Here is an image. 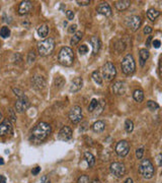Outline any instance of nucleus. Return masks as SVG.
Here are the masks:
<instances>
[{
	"instance_id": "obj_37",
	"label": "nucleus",
	"mask_w": 162,
	"mask_h": 183,
	"mask_svg": "<svg viewBox=\"0 0 162 183\" xmlns=\"http://www.w3.org/2000/svg\"><path fill=\"white\" fill-rule=\"evenodd\" d=\"M8 117L10 118V120L12 121V122H15V121H16V115H15V113H14L13 109H9V111H8ZM10 120H9V121H10Z\"/></svg>"
},
{
	"instance_id": "obj_21",
	"label": "nucleus",
	"mask_w": 162,
	"mask_h": 183,
	"mask_svg": "<svg viewBox=\"0 0 162 183\" xmlns=\"http://www.w3.org/2000/svg\"><path fill=\"white\" fill-rule=\"evenodd\" d=\"M150 53L147 49H141L139 53V58H140V64L141 66H144V64L146 63V61L149 59Z\"/></svg>"
},
{
	"instance_id": "obj_42",
	"label": "nucleus",
	"mask_w": 162,
	"mask_h": 183,
	"mask_svg": "<svg viewBox=\"0 0 162 183\" xmlns=\"http://www.w3.org/2000/svg\"><path fill=\"white\" fill-rule=\"evenodd\" d=\"M76 28H77V26H76V25L70 26L69 28H68V33H70V34H73V33L76 32Z\"/></svg>"
},
{
	"instance_id": "obj_11",
	"label": "nucleus",
	"mask_w": 162,
	"mask_h": 183,
	"mask_svg": "<svg viewBox=\"0 0 162 183\" xmlns=\"http://www.w3.org/2000/svg\"><path fill=\"white\" fill-rule=\"evenodd\" d=\"M73 132L69 126H63L60 129L58 133V139L62 141H69L70 139H72Z\"/></svg>"
},
{
	"instance_id": "obj_16",
	"label": "nucleus",
	"mask_w": 162,
	"mask_h": 183,
	"mask_svg": "<svg viewBox=\"0 0 162 183\" xmlns=\"http://www.w3.org/2000/svg\"><path fill=\"white\" fill-rule=\"evenodd\" d=\"M111 90H113L114 94L116 95H124L126 93V90H127V85H126L125 82L119 80V82H116L113 85Z\"/></svg>"
},
{
	"instance_id": "obj_39",
	"label": "nucleus",
	"mask_w": 162,
	"mask_h": 183,
	"mask_svg": "<svg viewBox=\"0 0 162 183\" xmlns=\"http://www.w3.org/2000/svg\"><path fill=\"white\" fill-rule=\"evenodd\" d=\"M66 16H67L69 20H72L74 18V12L72 10H67L66 11Z\"/></svg>"
},
{
	"instance_id": "obj_29",
	"label": "nucleus",
	"mask_w": 162,
	"mask_h": 183,
	"mask_svg": "<svg viewBox=\"0 0 162 183\" xmlns=\"http://www.w3.org/2000/svg\"><path fill=\"white\" fill-rule=\"evenodd\" d=\"M10 36V30L8 28V27H2L0 28V37L6 39Z\"/></svg>"
},
{
	"instance_id": "obj_25",
	"label": "nucleus",
	"mask_w": 162,
	"mask_h": 183,
	"mask_svg": "<svg viewBox=\"0 0 162 183\" xmlns=\"http://www.w3.org/2000/svg\"><path fill=\"white\" fill-rule=\"evenodd\" d=\"M159 15H160V12L154 8H150V9H148V11H147V16H148L149 20H152V21L155 20Z\"/></svg>"
},
{
	"instance_id": "obj_2",
	"label": "nucleus",
	"mask_w": 162,
	"mask_h": 183,
	"mask_svg": "<svg viewBox=\"0 0 162 183\" xmlns=\"http://www.w3.org/2000/svg\"><path fill=\"white\" fill-rule=\"evenodd\" d=\"M58 61L64 66H71L74 62V52L70 47H63L58 55Z\"/></svg>"
},
{
	"instance_id": "obj_9",
	"label": "nucleus",
	"mask_w": 162,
	"mask_h": 183,
	"mask_svg": "<svg viewBox=\"0 0 162 183\" xmlns=\"http://www.w3.org/2000/svg\"><path fill=\"white\" fill-rule=\"evenodd\" d=\"M69 119L74 124L80 122L82 119V109H81V107L75 105L71 108L70 112H69Z\"/></svg>"
},
{
	"instance_id": "obj_46",
	"label": "nucleus",
	"mask_w": 162,
	"mask_h": 183,
	"mask_svg": "<svg viewBox=\"0 0 162 183\" xmlns=\"http://www.w3.org/2000/svg\"><path fill=\"white\" fill-rule=\"evenodd\" d=\"M161 158H162L161 154H159V155L157 156V158H156V160H157V164H158V166H161Z\"/></svg>"
},
{
	"instance_id": "obj_8",
	"label": "nucleus",
	"mask_w": 162,
	"mask_h": 183,
	"mask_svg": "<svg viewBox=\"0 0 162 183\" xmlns=\"http://www.w3.org/2000/svg\"><path fill=\"white\" fill-rule=\"evenodd\" d=\"M109 170H111V173L116 178H122L125 175L126 172V168L125 165L123 163L120 162H114L111 164V167H109Z\"/></svg>"
},
{
	"instance_id": "obj_32",
	"label": "nucleus",
	"mask_w": 162,
	"mask_h": 183,
	"mask_svg": "<svg viewBox=\"0 0 162 183\" xmlns=\"http://www.w3.org/2000/svg\"><path fill=\"white\" fill-rule=\"evenodd\" d=\"M97 105H98V100L92 99L91 102H90V104H89V106H88V112H91V113L93 112Z\"/></svg>"
},
{
	"instance_id": "obj_24",
	"label": "nucleus",
	"mask_w": 162,
	"mask_h": 183,
	"mask_svg": "<svg viewBox=\"0 0 162 183\" xmlns=\"http://www.w3.org/2000/svg\"><path fill=\"white\" fill-rule=\"evenodd\" d=\"M84 159H85V161H86L87 165L89 166L90 168L93 167L94 164H95V158H94V156L92 155L91 153H89V152H86V153L84 154Z\"/></svg>"
},
{
	"instance_id": "obj_14",
	"label": "nucleus",
	"mask_w": 162,
	"mask_h": 183,
	"mask_svg": "<svg viewBox=\"0 0 162 183\" xmlns=\"http://www.w3.org/2000/svg\"><path fill=\"white\" fill-rule=\"evenodd\" d=\"M12 133V125L9 119L3 120L0 123V136H3L6 134Z\"/></svg>"
},
{
	"instance_id": "obj_49",
	"label": "nucleus",
	"mask_w": 162,
	"mask_h": 183,
	"mask_svg": "<svg viewBox=\"0 0 162 183\" xmlns=\"http://www.w3.org/2000/svg\"><path fill=\"white\" fill-rule=\"evenodd\" d=\"M151 41H152V37H151V36H149L148 39H147V41H146V46L147 47L150 46V42H151Z\"/></svg>"
},
{
	"instance_id": "obj_44",
	"label": "nucleus",
	"mask_w": 162,
	"mask_h": 183,
	"mask_svg": "<svg viewBox=\"0 0 162 183\" xmlns=\"http://www.w3.org/2000/svg\"><path fill=\"white\" fill-rule=\"evenodd\" d=\"M41 172V167H35V169H33V171H32V174L33 175H38L39 174V173Z\"/></svg>"
},
{
	"instance_id": "obj_20",
	"label": "nucleus",
	"mask_w": 162,
	"mask_h": 183,
	"mask_svg": "<svg viewBox=\"0 0 162 183\" xmlns=\"http://www.w3.org/2000/svg\"><path fill=\"white\" fill-rule=\"evenodd\" d=\"M91 128L94 132H96V133H101V132H102L104 130V128H106V123L101 120H97L96 122H94L93 124H92Z\"/></svg>"
},
{
	"instance_id": "obj_53",
	"label": "nucleus",
	"mask_w": 162,
	"mask_h": 183,
	"mask_svg": "<svg viewBox=\"0 0 162 183\" xmlns=\"http://www.w3.org/2000/svg\"><path fill=\"white\" fill-rule=\"evenodd\" d=\"M63 25H64V27H67V21H64Z\"/></svg>"
},
{
	"instance_id": "obj_33",
	"label": "nucleus",
	"mask_w": 162,
	"mask_h": 183,
	"mask_svg": "<svg viewBox=\"0 0 162 183\" xmlns=\"http://www.w3.org/2000/svg\"><path fill=\"white\" fill-rule=\"evenodd\" d=\"M147 107H148V109H150L151 111H154L159 108V105L154 101H148L147 102Z\"/></svg>"
},
{
	"instance_id": "obj_55",
	"label": "nucleus",
	"mask_w": 162,
	"mask_h": 183,
	"mask_svg": "<svg viewBox=\"0 0 162 183\" xmlns=\"http://www.w3.org/2000/svg\"><path fill=\"white\" fill-rule=\"evenodd\" d=\"M0 47H1V43H0Z\"/></svg>"
},
{
	"instance_id": "obj_31",
	"label": "nucleus",
	"mask_w": 162,
	"mask_h": 183,
	"mask_svg": "<svg viewBox=\"0 0 162 183\" xmlns=\"http://www.w3.org/2000/svg\"><path fill=\"white\" fill-rule=\"evenodd\" d=\"M92 78H93V80L96 84L98 85H102V78L101 77V73L98 72V71H93L92 72Z\"/></svg>"
},
{
	"instance_id": "obj_10",
	"label": "nucleus",
	"mask_w": 162,
	"mask_h": 183,
	"mask_svg": "<svg viewBox=\"0 0 162 183\" xmlns=\"http://www.w3.org/2000/svg\"><path fill=\"white\" fill-rule=\"evenodd\" d=\"M130 152V144L127 141H121L116 146V153L121 158H124Z\"/></svg>"
},
{
	"instance_id": "obj_1",
	"label": "nucleus",
	"mask_w": 162,
	"mask_h": 183,
	"mask_svg": "<svg viewBox=\"0 0 162 183\" xmlns=\"http://www.w3.org/2000/svg\"><path fill=\"white\" fill-rule=\"evenodd\" d=\"M52 131L51 125L47 122H40L33 129L30 134V141L35 144H41L47 139Z\"/></svg>"
},
{
	"instance_id": "obj_7",
	"label": "nucleus",
	"mask_w": 162,
	"mask_h": 183,
	"mask_svg": "<svg viewBox=\"0 0 162 183\" xmlns=\"http://www.w3.org/2000/svg\"><path fill=\"white\" fill-rule=\"evenodd\" d=\"M30 106V102L28 98L25 95H23L22 97H20L17 99V101L15 102V111L18 113H22L25 111H27Z\"/></svg>"
},
{
	"instance_id": "obj_45",
	"label": "nucleus",
	"mask_w": 162,
	"mask_h": 183,
	"mask_svg": "<svg viewBox=\"0 0 162 183\" xmlns=\"http://www.w3.org/2000/svg\"><path fill=\"white\" fill-rule=\"evenodd\" d=\"M151 32H152V28L151 27L147 26V27L144 28V34H150Z\"/></svg>"
},
{
	"instance_id": "obj_19",
	"label": "nucleus",
	"mask_w": 162,
	"mask_h": 183,
	"mask_svg": "<svg viewBox=\"0 0 162 183\" xmlns=\"http://www.w3.org/2000/svg\"><path fill=\"white\" fill-rule=\"evenodd\" d=\"M89 43H90V45H91V47H92V54H93V55H96V54L98 53L101 47V40H99L98 37H95V36H93V37H91L89 39Z\"/></svg>"
},
{
	"instance_id": "obj_30",
	"label": "nucleus",
	"mask_w": 162,
	"mask_h": 183,
	"mask_svg": "<svg viewBox=\"0 0 162 183\" xmlns=\"http://www.w3.org/2000/svg\"><path fill=\"white\" fill-rule=\"evenodd\" d=\"M125 129L126 131L128 132V133H130V132L133 131V129H134V123H133L132 120L130 119H127L125 122Z\"/></svg>"
},
{
	"instance_id": "obj_47",
	"label": "nucleus",
	"mask_w": 162,
	"mask_h": 183,
	"mask_svg": "<svg viewBox=\"0 0 162 183\" xmlns=\"http://www.w3.org/2000/svg\"><path fill=\"white\" fill-rule=\"evenodd\" d=\"M0 183H6V178L3 175H0Z\"/></svg>"
},
{
	"instance_id": "obj_43",
	"label": "nucleus",
	"mask_w": 162,
	"mask_h": 183,
	"mask_svg": "<svg viewBox=\"0 0 162 183\" xmlns=\"http://www.w3.org/2000/svg\"><path fill=\"white\" fill-rule=\"evenodd\" d=\"M154 46V48H156V49H158L159 47H160V45H161V42H160V40H154L153 41V44H152Z\"/></svg>"
},
{
	"instance_id": "obj_18",
	"label": "nucleus",
	"mask_w": 162,
	"mask_h": 183,
	"mask_svg": "<svg viewBox=\"0 0 162 183\" xmlns=\"http://www.w3.org/2000/svg\"><path fill=\"white\" fill-rule=\"evenodd\" d=\"M83 87V79L81 77H75L74 79L71 82L70 87H69V91L71 93H76L78 91H80Z\"/></svg>"
},
{
	"instance_id": "obj_48",
	"label": "nucleus",
	"mask_w": 162,
	"mask_h": 183,
	"mask_svg": "<svg viewBox=\"0 0 162 183\" xmlns=\"http://www.w3.org/2000/svg\"><path fill=\"white\" fill-rule=\"evenodd\" d=\"M40 183H47V176H46V175H44V176L41 178Z\"/></svg>"
},
{
	"instance_id": "obj_54",
	"label": "nucleus",
	"mask_w": 162,
	"mask_h": 183,
	"mask_svg": "<svg viewBox=\"0 0 162 183\" xmlns=\"http://www.w3.org/2000/svg\"><path fill=\"white\" fill-rule=\"evenodd\" d=\"M1 118H2V114H1V112H0V120H1Z\"/></svg>"
},
{
	"instance_id": "obj_3",
	"label": "nucleus",
	"mask_w": 162,
	"mask_h": 183,
	"mask_svg": "<svg viewBox=\"0 0 162 183\" xmlns=\"http://www.w3.org/2000/svg\"><path fill=\"white\" fill-rule=\"evenodd\" d=\"M139 172H140V174H141L144 178H146V179H150V178H152L154 176V173H155L154 166L149 159H144V160H142V162L140 163V165H139Z\"/></svg>"
},
{
	"instance_id": "obj_38",
	"label": "nucleus",
	"mask_w": 162,
	"mask_h": 183,
	"mask_svg": "<svg viewBox=\"0 0 162 183\" xmlns=\"http://www.w3.org/2000/svg\"><path fill=\"white\" fill-rule=\"evenodd\" d=\"M143 155H144V149H143V148L137 149V151H136V158H137V159H142Z\"/></svg>"
},
{
	"instance_id": "obj_4",
	"label": "nucleus",
	"mask_w": 162,
	"mask_h": 183,
	"mask_svg": "<svg viewBox=\"0 0 162 183\" xmlns=\"http://www.w3.org/2000/svg\"><path fill=\"white\" fill-rule=\"evenodd\" d=\"M55 49V41L52 38L43 40L38 44V50L41 56H48L54 51Z\"/></svg>"
},
{
	"instance_id": "obj_28",
	"label": "nucleus",
	"mask_w": 162,
	"mask_h": 183,
	"mask_svg": "<svg viewBox=\"0 0 162 183\" xmlns=\"http://www.w3.org/2000/svg\"><path fill=\"white\" fill-rule=\"evenodd\" d=\"M104 105H106V102H104L103 100H101V101H98V105L96 106L95 110L92 113H94V115H99V114H101L102 111H103Z\"/></svg>"
},
{
	"instance_id": "obj_50",
	"label": "nucleus",
	"mask_w": 162,
	"mask_h": 183,
	"mask_svg": "<svg viewBox=\"0 0 162 183\" xmlns=\"http://www.w3.org/2000/svg\"><path fill=\"white\" fill-rule=\"evenodd\" d=\"M124 183H134V181H133L132 178H127V179L125 180V182Z\"/></svg>"
},
{
	"instance_id": "obj_13",
	"label": "nucleus",
	"mask_w": 162,
	"mask_h": 183,
	"mask_svg": "<svg viewBox=\"0 0 162 183\" xmlns=\"http://www.w3.org/2000/svg\"><path fill=\"white\" fill-rule=\"evenodd\" d=\"M30 82H32V87H34L35 90H37V91L43 90L45 87V85H46V80H45V78L43 77H40V75H35V77H33Z\"/></svg>"
},
{
	"instance_id": "obj_17",
	"label": "nucleus",
	"mask_w": 162,
	"mask_h": 183,
	"mask_svg": "<svg viewBox=\"0 0 162 183\" xmlns=\"http://www.w3.org/2000/svg\"><path fill=\"white\" fill-rule=\"evenodd\" d=\"M96 11L98 14H101V15H104V16L111 15V8L108 5V3H106V2H102V3L99 4L96 8Z\"/></svg>"
},
{
	"instance_id": "obj_22",
	"label": "nucleus",
	"mask_w": 162,
	"mask_h": 183,
	"mask_svg": "<svg viewBox=\"0 0 162 183\" xmlns=\"http://www.w3.org/2000/svg\"><path fill=\"white\" fill-rule=\"evenodd\" d=\"M131 5V2L128 1V0H123V1H116L115 6L116 8L118 9V10L120 11H123V10H126V9H128L129 7Z\"/></svg>"
},
{
	"instance_id": "obj_6",
	"label": "nucleus",
	"mask_w": 162,
	"mask_h": 183,
	"mask_svg": "<svg viewBox=\"0 0 162 183\" xmlns=\"http://www.w3.org/2000/svg\"><path fill=\"white\" fill-rule=\"evenodd\" d=\"M101 72H102V77L106 80H108V82H111L116 75V66L111 62H106L101 67Z\"/></svg>"
},
{
	"instance_id": "obj_26",
	"label": "nucleus",
	"mask_w": 162,
	"mask_h": 183,
	"mask_svg": "<svg viewBox=\"0 0 162 183\" xmlns=\"http://www.w3.org/2000/svg\"><path fill=\"white\" fill-rule=\"evenodd\" d=\"M133 98L136 102H138V103H142L143 100H144V93H143L142 90L138 89L136 90L134 92V94H133Z\"/></svg>"
},
{
	"instance_id": "obj_36",
	"label": "nucleus",
	"mask_w": 162,
	"mask_h": 183,
	"mask_svg": "<svg viewBox=\"0 0 162 183\" xmlns=\"http://www.w3.org/2000/svg\"><path fill=\"white\" fill-rule=\"evenodd\" d=\"M35 60V53L34 50H33V51H30V53H28L27 61H28V63H32V62H34Z\"/></svg>"
},
{
	"instance_id": "obj_15",
	"label": "nucleus",
	"mask_w": 162,
	"mask_h": 183,
	"mask_svg": "<svg viewBox=\"0 0 162 183\" xmlns=\"http://www.w3.org/2000/svg\"><path fill=\"white\" fill-rule=\"evenodd\" d=\"M33 9V3L28 0H25V1L20 2V6H18V13L20 15H25L32 11Z\"/></svg>"
},
{
	"instance_id": "obj_12",
	"label": "nucleus",
	"mask_w": 162,
	"mask_h": 183,
	"mask_svg": "<svg viewBox=\"0 0 162 183\" xmlns=\"http://www.w3.org/2000/svg\"><path fill=\"white\" fill-rule=\"evenodd\" d=\"M141 17L138 15H131L130 17L128 18L127 20V25L128 27L131 28V30L133 31V32H135V31H137L138 28H140V26H141Z\"/></svg>"
},
{
	"instance_id": "obj_27",
	"label": "nucleus",
	"mask_w": 162,
	"mask_h": 183,
	"mask_svg": "<svg viewBox=\"0 0 162 183\" xmlns=\"http://www.w3.org/2000/svg\"><path fill=\"white\" fill-rule=\"evenodd\" d=\"M82 37H83V33H82V32H76L75 34L73 35L72 39H71L70 44H71V45H76V44H78V43H79V42L81 41Z\"/></svg>"
},
{
	"instance_id": "obj_40",
	"label": "nucleus",
	"mask_w": 162,
	"mask_h": 183,
	"mask_svg": "<svg viewBox=\"0 0 162 183\" xmlns=\"http://www.w3.org/2000/svg\"><path fill=\"white\" fill-rule=\"evenodd\" d=\"M76 2H77V3L79 4L80 6H86V5H89V4H90L89 0H85V1H84V0H82V1H80V0H77Z\"/></svg>"
},
{
	"instance_id": "obj_52",
	"label": "nucleus",
	"mask_w": 162,
	"mask_h": 183,
	"mask_svg": "<svg viewBox=\"0 0 162 183\" xmlns=\"http://www.w3.org/2000/svg\"><path fill=\"white\" fill-rule=\"evenodd\" d=\"M90 183H101V182H99V181H98V180L94 179V180H93V181H91V182H90Z\"/></svg>"
},
{
	"instance_id": "obj_5",
	"label": "nucleus",
	"mask_w": 162,
	"mask_h": 183,
	"mask_svg": "<svg viewBox=\"0 0 162 183\" xmlns=\"http://www.w3.org/2000/svg\"><path fill=\"white\" fill-rule=\"evenodd\" d=\"M121 66H122V70H123V72L125 74L127 75L132 74L136 69V63L133 56L131 54H127L123 58V60H122Z\"/></svg>"
},
{
	"instance_id": "obj_41",
	"label": "nucleus",
	"mask_w": 162,
	"mask_h": 183,
	"mask_svg": "<svg viewBox=\"0 0 162 183\" xmlns=\"http://www.w3.org/2000/svg\"><path fill=\"white\" fill-rule=\"evenodd\" d=\"M13 92L15 93V95L18 97V98H20V97H22L23 95H25V93H23V92L21 91V90H20V89H13Z\"/></svg>"
},
{
	"instance_id": "obj_51",
	"label": "nucleus",
	"mask_w": 162,
	"mask_h": 183,
	"mask_svg": "<svg viewBox=\"0 0 162 183\" xmlns=\"http://www.w3.org/2000/svg\"><path fill=\"white\" fill-rule=\"evenodd\" d=\"M4 164V160H3V158H0V165H3Z\"/></svg>"
},
{
	"instance_id": "obj_34",
	"label": "nucleus",
	"mask_w": 162,
	"mask_h": 183,
	"mask_svg": "<svg viewBox=\"0 0 162 183\" xmlns=\"http://www.w3.org/2000/svg\"><path fill=\"white\" fill-rule=\"evenodd\" d=\"M78 52H79L80 55H85V54L88 52V47L87 45L85 44H82L79 46V48H78Z\"/></svg>"
},
{
	"instance_id": "obj_35",
	"label": "nucleus",
	"mask_w": 162,
	"mask_h": 183,
	"mask_svg": "<svg viewBox=\"0 0 162 183\" xmlns=\"http://www.w3.org/2000/svg\"><path fill=\"white\" fill-rule=\"evenodd\" d=\"M77 183H90L89 177L87 175H81V176L78 178Z\"/></svg>"
},
{
	"instance_id": "obj_23",
	"label": "nucleus",
	"mask_w": 162,
	"mask_h": 183,
	"mask_svg": "<svg viewBox=\"0 0 162 183\" xmlns=\"http://www.w3.org/2000/svg\"><path fill=\"white\" fill-rule=\"evenodd\" d=\"M49 27L47 25H42L38 28V35L40 36L41 38H46L48 34H49Z\"/></svg>"
}]
</instances>
